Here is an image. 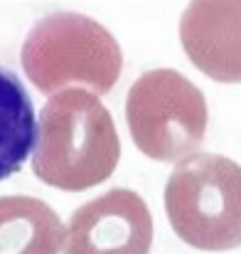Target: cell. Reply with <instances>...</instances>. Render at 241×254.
I'll list each match as a JSON object with an SVG mask.
<instances>
[{
  "mask_svg": "<svg viewBox=\"0 0 241 254\" xmlns=\"http://www.w3.org/2000/svg\"><path fill=\"white\" fill-rule=\"evenodd\" d=\"M121 143L108 109L96 94L62 89L42 109L32 151L35 175L59 190L103 183L118 163Z\"/></svg>",
  "mask_w": 241,
  "mask_h": 254,
  "instance_id": "1",
  "label": "cell"
},
{
  "mask_svg": "<svg viewBox=\"0 0 241 254\" xmlns=\"http://www.w3.org/2000/svg\"><path fill=\"white\" fill-rule=\"evenodd\" d=\"M180 42L209 79L241 82V0H190L180 20Z\"/></svg>",
  "mask_w": 241,
  "mask_h": 254,
  "instance_id": "6",
  "label": "cell"
},
{
  "mask_svg": "<svg viewBox=\"0 0 241 254\" xmlns=\"http://www.w3.org/2000/svg\"><path fill=\"white\" fill-rule=\"evenodd\" d=\"M37 141L32 99L15 72L0 64V180L25 166Z\"/></svg>",
  "mask_w": 241,
  "mask_h": 254,
  "instance_id": "8",
  "label": "cell"
},
{
  "mask_svg": "<svg viewBox=\"0 0 241 254\" xmlns=\"http://www.w3.org/2000/svg\"><path fill=\"white\" fill-rule=\"evenodd\" d=\"M67 230L59 215L27 195L0 197V254H59Z\"/></svg>",
  "mask_w": 241,
  "mask_h": 254,
  "instance_id": "7",
  "label": "cell"
},
{
  "mask_svg": "<svg viewBox=\"0 0 241 254\" xmlns=\"http://www.w3.org/2000/svg\"><path fill=\"white\" fill-rule=\"evenodd\" d=\"M153 220L143 197L116 188L72 215L64 254H148Z\"/></svg>",
  "mask_w": 241,
  "mask_h": 254,
  "instance_id": "5",
  "label": "cell"
},
{
  "mask_svg": "<svg viewBox=\"0 0 241 254\" xmlns=\"http://www.w3.org/2000/svg\"><path fill=\"white\" fill-rule=\"evenodd\" d=\"M165 212L175 235L194 250L241 245V166L214 153L180 161L165 185Z\"/></svg>",
  "mask_w": 241,
  "mask_h": 254,
  "instance_id": "2",
  "label": "cell"
},
{
  "mask_svg": "<svg viewBox=\"0 0 241 254\" xmlns=\"http://www.w3.org/2000/svg\"><path fill=\"white\" fill-rule=\"evenodd\" d=\"M121 47L96 20L79 12H52L35 22L22 45V69L45 94L79 82L106 94L121 74Z\"/></svg>",
  "mask_w": 241,
  "mask_h": 254,
  "instance_id": "3",
  "label": "cell"
},
{
  "mask_svg": "<svg viewBox=\"0 0 241 254\" xmlns=\"http://www.w3.org/2000/svg\"><path fill=\"white\" fill-rule=\"evenodd\" d=\"M126 121L133 143L153 161H177L199 148L207 131L202 91L172 69L145 72L131 86Z\"/></svg>",
  "mask_w": 241,
  "mask_h": 254,
  "instance_id": "4",
  "label": "cell"
}]
</instances>
